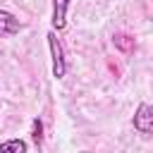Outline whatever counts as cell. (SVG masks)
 <instances>
[{
  "instance_id": "cell-6",
  "label": "cell",
  "mask_w": 153,
  "mask_h": 153,
  "mask_svg": "<svg viewBox=\"0 0 153 153\" xmlns=\"http://www.w3.org/2000/svg\"><path fill=\"white\" fill-rule=\"evenodd\" d=\"M26 151H29V143L22 139H10L0 143V153H26Z\"/></svg>"
},
{
  "instance_id": "cell-4",
  "label": "cell",
  "mask_w": 153,
  "mask_h": 153,
  "mask_svg": "<svg viewBox=\"0 0 153 153\" xmlns=\"http://www.w3.org/2000/svg\"><path fill=\"white\" fill-rule=\"evenodd\" d=\"M67 7H69V0H53V29L55 31H62L67 26Z\"/></svg>"
},
{
  "instance_id": "cell-8",
  "label": "cell",
  "mask_w": 153,
  "mask_h": 153,
  "mask_svg": "<svg viewBox=\"0 0 153 153\" xmlns=\"http://www.w3.org/2000/svg\"><path fill=\"white\" fill-rule=\"evenodd\" d=\"M0 108H2V100H0Z\"/></svg>"
},
{
  "instance_id": "cell-1",
  "label": "cell",
  "mask_w": 153,
  "mask_h": 153,
  "mask_svg": "<svg viewBox=\"0 0 153 153\" xmlns=\"http://www.w3.org/2000/svg\"><path fill=\"white\" fill-rule=\"evenodd\" d=\"M48 48H50V57H53V76L62 79L67 74V57H65V48L60 43V38L55 36V31H50L48 36Z\"/></svg>"
},
{
  "instance_id": "cell-3",
  "label": "cell",
  "mask_w": 153,
  "mask_h": 153,
  "mask_svg": "<svg viewBox=\"0 0 153 153\" xmlns=\"http://www.w3.org/2000/svg\"><path fill=\"white\" fill-rule=\"evenodd\" d=\"M22 31V22L7 12V10H0V36H14Z\"/></svg>"
},
{
  "instance_id": "cell-2",
  "label": "cell",
  "mask_w": 153,
  "mask_h": 153,
  "mask_svg": "<svg viewBox=\"0 0 153 153\" xmlns=\"http://www.w3.org/2000/svg\"><path fill=\"white\" fill-rule=\"evenodd\" d=\"M134 129L143 136H153V105L151 103H141L134 112Z\"/></svg>"
},
{
  "instance_id": "cell-5",
  "label": "cell",
  "mask_w": 153,
  "mask_h": 153,
  "mask_svg": "<svg viewBox=\"0 0 153 153\" xmlns=\"http://www.w3.org/2000/svg\"><path fill=\"white\" fill-rule=\"evenodd\" d=\"M112 43H115V48H117L120 53H124V55H131L134 48H136V38H134L131 33H124V31H117V33L112 36Z\"/></svg>"
},
{
  "instance_id": "cell-7",
  "label": "cell",
  "mask_w": 153,
  "mask_h": 153,
  "mask_svg": "<svg viewBox=\"0 0 153 153\" xmlns=\"http://www.w3.org/2000/svg\"><path fill=\"white\" fill-rule=\"evenodd\" d=\"M31 139H33L36 146H41V141H43V122L38 117L31 120Z\"/></svg>"
}]
</instances>
